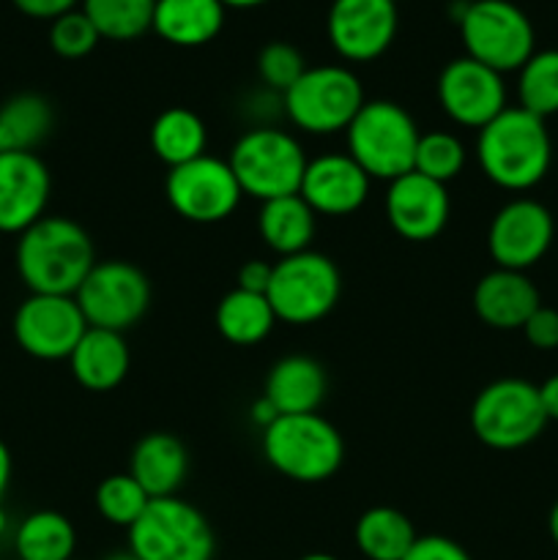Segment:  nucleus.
<instances>
[{"label": "nucleus", "mask_w": 558, "mask_h": 560, "mask_svg": "<svg viewBox=\"0 0 558 560\" xmlns=\"http://www.w3.org/2000/svg\"><path fill=\"white\" fill-rule=\"evenodd\" d=\"M16 271L31 293L74 295L96 266L91 235L69 217H42L16 238Z\"/></svg>", "instance_id": "obj_1"}, {"label": "nucleus", "mask_w": 558, "mask_h": 560, "mask_svg": "<svg viewBox=\"0 0 558 560\" xmlns=\"http://www.w3.org/2000/svg\"><path fill=\"white\" fill-rule=\"evenodd\" d=\"M476 159L481 173L501 189H534L553 162V142L545 120L523 107H507L479 129Z\"/></svg>", "instance_id": "obj_2"}, {"label": "nucleus", "mask_w": 558, "mask_h": 560, "mask_svg": "<svg viewBox=\"0 0 558 560\" xmlns=\"http://www.w3.org/2000/svg\"><path fill=\"white\" fill-rule=\"evenodd\" d=\"M263 457L284 479L321 485L342 468L345 441L321 413L279 416L263 430Z\"/></svg>", "instance_id": "obj_3"}, {"label": "nucleus", "mask_w": 558, "mask_h": 560, "mask_svg": "<svg viewBox=\"0 0 558 560\" xmlns=\"http://www.w3.org/2000/svg\"><path fill=\"white\" fill-rule=\"evenodd\" d=\"M306 153L290 131L277 126H255L230 148L228 164L244 197L268 202L299 195L306 170Z\"/></svg>", "instance_id": "obj_4"}, {"label": "nucleus", "mask_w": 558, "mask_h": 560, "mask_svg": "<svg viewBox=\"0 0 558 560\" xmlns=\"http://www.w3.org/2000/svg\"><path fill=\"white\" fill-rule=\"evenodd\" d=\"M348 135V156L364 170L370 178L392 184L399 175L414 170L419 129L405 107L388 98H372L356 113Z\"/></svg>", "instance_id": "obj_5"}, {"label": "nucleus", "mask_w": 558, "mask_h": 560, "mask_svg": "<svg viewBox=\"0 0 558 560\" xmlns=\"http://www.w3.org/2000/svg\"><path fill=\"white\" fill-rule=\"evenodd\" d=\"M342 277L332 257L321 252H299L274 262L266 299L277 320L288 326H312L337 306Z\"/></svg>", "instance_id": "obj_6"}, {"label": "nucleus", "mask_w": 558, "mask_h": 560, "mask_svg": "<svg viewBox=\"0 0 558 560\" xmlns=\"http://www.w3.org/2000/svg\"><path fill=\"white\" fill-rule=\"evenodd\" d=\"M457 25L465 55L498 74L520 71L536 52L534 25L512 0H468Z\"/></svg>", "instance_id": "obj_7"}, {"label": "nucleus", "mask_w": 558, "mask_h": 560, "mask_svg": "<svg viewBox=\"0 0 558 560\" xmlns=\"http://www.w3.org/2000/svg\"><path fill=\"white\" fill-rule=\"evenodd\" d=\"M129 550L140 560H211L217 536L206 514L189 501L151 498L129 528Z\"/></svg>", "instance_id": "obj_8"}, {"label": "nucleus", "mask_w": 558, "mask_h": 560, "mask_svg": "<svg viewBox=\"0 0 558 560\" xmlns=\"http://www.w3.org/2000/svg\"><path fill=\"white\" fill-rule=\"evenodd\" d=\"M547 424L539 386L520 377H501L476 394L470 405V430L496 452H514L542 435Z\"/></svg>", "instance_id": "obj_9"}, {"label": "nucleus", "mask_w": 558, "mask_h": 560, "mask_svg": "<svg viewBox=\"0 0 558 560\" xmlns=\"http://www.w3.org/2000/svg\"><path fill=\"white\" fill-rule=\"evenodd\" d=\"M361 80L345 66H315L282 93V109L295 129L306 135H337L364 107Z\"/></svg>", "instance_id": "obj_10"}, {"label": "nucleus", "mask_w": 558, "mask_h": 560, "mask_svg": "<svg viewBox=\"0 0 558 560\" xmlns=\"http://www.w3.org/2000/svg\"><path fill=\"white\" fill-rule=\"evenodd\" d=\"M74 301L88 328L124 334L146 317L151 306V282L131 262L104 260L91 268Z\"/></svg>", "instance_id": "obj_11"}, {"label": "nucleus", "mask_w": 558, "mask_h": 560, "mask_svg": "<svg viewBox=\"0 0 558 560\" xmlns=\"http://www.w3.org/2000/svg\"><path fill=\"white\" fill-rule=\"evenodd\" d=\"M164 191L173 211L195 224L224 222L233 217L244 197L228 159L208 156V153L170 170Z\"/></svg>", "instance_id": "obj_12"}, {"label": "nucleus", "mask_w": 558, "mask_h": 560, "mask_svg": "<svg viewBox=\"0 0 558 560\" xmlns=\"http://www.w3.org/2000/svg\"><path fill=\"white\" fill-rule=\"evenodd\" d=\"M85 331L88 323L74 295L31 293L14 315L16 345L42 361H69Z\"/></svg>", "instance_id": "obj_13"}, {"label": "nucleus", "mask_w": 558, "mask_h": 560, "mask_svg": "<svg viewBox=\"0 0 558 560\" xmlns=\"http://www.w3.org/2000/svg\"><path fill=\"white\" fill-rule=\"evenodd\" d=\"M438 102L454 124L465 129H485L507 109L503 74L468 55L449 60L438 77Z\"/></svg>", "instance_id": "obj_14"}, {"label": "nucleus", "mask_w": 558, "mask_h": 560, "mask_svg": "<svg viewBox=\"0 0 558 560\" xmlns=\"http://www.w3.org/2000/svg\"><path fill=\"white\" fill-rule=\"evenodd\" d=\"M553 235V213L531 197H518L492 217L487 230V252L498 268L525 271L547 255Z\"/></svg>", "instance_id": "obj_15"}, {"label": "nucleus", "mask_w": 558, "mask_h": 560, "mask_svg": "<svg viewBox=\"0 0 558 560\" xmlns=\"http://www.w3.org/2000/svg\"><path fill=\"white\" fill-rule=\"evenodd\" d=\"M328 42L339 58L370 63L397 36V3L392 0H334L328 9Z\"/></svg>", "instance_id": "obj_16"}, {"label": "nucleus", "mask_w": 558, "mask_h": 560, "mask_svg": "<svg viewBox=\"0 0 558 560\" xmlns=\"http://www.w3.org/2000/svg\"><path fill=\"white\" fill-rule=\"evenodd\" d=\"M452 200L446 186L419 173H405L388 184L386 219L394 233L414 244L438 238L449 224Z\"/></svg>", "instance_id": "obj_17"}, {"label": "nucleus", "mask_w": 558, "mask_h": 560, "mask_svg": "<svg viewBox=\"0 0 558 560\" xmlns=\"http://www.w3.org/2000/svg\"><path fill=\"white\" fill-rule=\"evenodd\" d=\"M53 178L36 153H0V233L20 235L47 217Z\"/></svg>", "instance_id": "obj_18"}, {"label": "nucleus", "mask_w": 558, "mask_h": 560, "mask_svg": "<svg viewBox=\"0 0 558 560\" xmlns=\"http://www.w3.org/2000/svg\"><path fill=\"white\" fill-rule=\"evenodd\" d=\"M370 180L348 153H323L306 162L299 195L315 213L348 217L367 202Z\"/></svg>", "instance_id": "obj_19"}, {"label": "nucleus", "mask_w": 558, "mask_h": 560, "mask_svg": "<svg viewBox=\"0 0 558 560\" xmlns=\"http://www.w3.org/2000/svg\"><path fill=\"white\" fill-rule=\"evenodd\" d=\"M539 306V290L525 277V271L496 268L485 273L474 288V312L485 326L498 328V331L523 328Z\"/></svg>", "instance_id": "obj_20"}, {"label": "nucleus", "mask_w": 558, "mask_h": 560, "mask_svg": "<svg viewBox=\"0 0 558 560\" xmlns=\"http://www.w3.org/2000/svg\"><path fill=\"white\" fill-rule=\"evenodd\" d=\"M328 392V377L321 361L312 355H284L271 366L263 397L279 416L317 413Z\"/></svg>", "instance_id": "obj_21"}, {"label": "nucleus", "mask_w": 558, "mask_h": 560, "mask_svg": "<svg viewBox=\"0 0 558 560\" xmlns=\"http://www.w3.org/2000/svg\"><path fill=\"white\" fill-rule=\"evenodd\" d=\"M129 364L131 355L124 334L104 331V328H88L74 353L69 355L74 381L96 394L118 388L129 375Z\"/></svg>", "instance_id": "obj_22"}, {"label": "nucleus", "mask_w": 558, "mask_h": 560, "mask_svg": "<svg viewBox=\"0 0 558 560\" xmlns=\"http://www.w3.org/2000/svg\"><path fill=\"white\" fill-rule=\"evenodd\" d=\"M129 474L148 492V498H170L181 490L189 474V454L170 432H151L140 438L131 452Z\"/></svg>", "instance_id": "obj_23"}, {"label": "nucleus", "mask_w": 558, "mask_h": 560, "mask_svg": "<svg viewBox=\"0 0 558 560\" xmlns=\"http://www.w3.org/2000/svg\"><path fill=\"white\" fill-rule=\"evenodd\" d=\"M224 25L219 0H156L151 31L173 47H202Z\"/></svg>", "instance_id": "obj_24"}, {"label": "nucleus", "mask_w": 558, "mask_h": 560, "mask_svg": "<svg viewBox=\"0 0 558 560\" xmlns=\"http://www.w3.org/2000/svg\"><path fill=\"white\" fill-rule=\"evenodd\" d=\"M315 217L317 213L306 206L301 195L277 197L260 206L257 230L268 249L277 252L279 257H290L310 249L315 238Z\"/></svg>", "instance_id": "obj_25"}, {"label": "nucleus", "mask_w": 558, "mask_h": 560, "mask_svg": "<svg viewBox=\"0 0 558 560\" xmlns=\"http://www.w3.org/2000/svg\"><path fill=\"white\" fill-rule=\"evenodd\" d=\"M55 124L53 104L38 93H16L0 104V153H36Z\"/></svg>", "instance_id": "obj_26"}, {"label": "nucleus", "mask_w": 558, "mask_h": 560, "mask_svg": "<svg viewBox=\"0 0 558 560\" xmlns=\"http://www.w3.org/2000/svg\"><path fill=\"white\" fill-rule=\"evenodd\" d=\"M359 552L367 560H403L416 545L414 523L392 506H372L359 517L353 530Z\"/></svg>", "instance_id": "obj_27"}, {"label": "nucleus", "mask_w": 558, "mask_h": 560, "mask_svg": "<svg viewBox=\"0 0 558 560\" xmlns=\"http://www.w3.org/2000/svg\"><path fill=\"white\" fill-rule=\"evenodd\" d=\"M208 131L200 115L186 107H167L151 126V148L170 170L206 153Z\"/></svg>", "instance_id": "obj_28"}, {"label": "nucleus", "mask_w": 558, "mask_h": 560, "mask_svg": "<svg viewBox=\"0 0 558 560\" xmlns=\"http://www.w3.org/2000/svg\"><path fill=\"white\" fill-rule=\"evenodd\" d=\"M217 320L219 334H222L228 342L241 345H257L271 334L277 315H274L271 304L263 293H249V290H230L217 306Z\"/></svg>", "instance_id": "obj_29"}, {"label": "nucleus", "mask_w": 558, "mask_h": 560, "mask_svg": "<svg viewBox=\"0 0 558 560\" xmlns=\"http://www.w3.org/2000/svg\"><path fill=\"white\" fill-rule=\"evenodd\" d=\"M74 545V525L58 512L27 514L14 534L20 560H71Z\"/></svg>", "instance_id": "obj_30"}, {"label": "nucleus", "mask_w": 558, "mask_h": 560, "mask_svg": "<svg viewBox=\"0 0 558 560\" xmlns=\"http://www.w3.org/2000/svg\"><path fill=\"white\" fill-rule=\"evenodd\" d=\"M156 0H82V11L109 42H131L151 31Z\"/></svg>", "instance_id": "obj_31"}, {"label": "nucleus", "mask_w": 558, "mask_h": 560, "mask_svg": "<svg viewBox=\"0 0 558 560\" xmlns=\"http://www.w3.org/2000/svg\"><path fill=\"white\" fill-rule=\"evenodd\" d=\"M518 107L542 120L558 113V49H542L525 60L518 80Z\"/></svg>", "instance_id": "obj_32"}, {"label": "nucleus", "mask_w": 558, "mask_h": 560, "mask_svg": "<svg viewBox=\"0 0 558 560\" xmlns=\"http://www.w3.org/2000/svg\"><path fill=\"white\" fill-rule=\"evenodd\" d=\"M151 503L148 492L131 474H113L96 487V509L107 523L129 530Z\"/></svg>", "instance_id": "obj_33"}, {"label": "nucleus", "mask_w": 558, "mask_h": 560, "mask_svg": "<svg viewBox=\"0 0 558 560\" xmlns=\"http://www.w3.org/2000/svg\"><path fill=\"white\" fill-rule=\"evenodd\" d=\"M465 167V145L452 131H430L419 137L414 156V173L446 186Z\"/></svg>", "instance_id": "obj_34"}, {"label": "nucleus", "mask_w": 558, "mask_h": 560, "mask_svg": "<svg viewBox=\"0 0 558 560\" xmlns=\"http://www.w3.org/2000/svg\"><path fill=\"white\" fill-rule=\"evenodd\" d=\"M310 69L299 47L288 42H271L257 55V74L271 93H288L304 71Z\"/></svg>", "instance_id": "obj_35"}, {"label": "nucleus", "mask_w": 558, "mask_h": 560, "mask_svg": "<svg viewBox=\"0 0 558 560\" xmlns=\"http://www.w3.org/2000/svg\"><path fill=\"white\" fill-rule=\"evenodd\" d=\"M98 42H102V36H98L96 25L88 20L82 9L58 16V20H53V27H49V47L60 58H85V55L96 49Z\"/></svg>", "instance_id": "obj_36"}, {"label": "nucleus", "mask_w": 558, "mask_h": 560, "mask_svg": "<svg viewBox=\"0 0 558 560\" xmlns=\"http://www.w3.org/2000/svg\"><path fill=\"white\" fill-rule=\"evenodd\" d=\"M525 339L536 350H556L558 348V312L550 306H539L523 326Z\"/></svg>", "instance_id": "obj_37"}, {"label": "nucleus", "mask_w": 558, "mask_h": 560, "mask_svg": "<svg viewBox=\"0 0 558 560\" xmlns=\"http://www.w3.org/2000/svg\"><path fill=\"white\" fill-rule=\"evenodd\" d=\"M403 560H474L463 545L446 536H419Z\"/></svg>", "instance_id": "obj_38"}, {"label": "nucleus", "mask_w": 558, "mask_h": 560, "mask_svg": "<svg viewBox=\"0 0 558 560\" xmlns=\"http://www.w3.org/2000/svg\"><path fill=\"white\" fill-rule=\"evenodd\" d=\"M11 3L33 20H58L77 9V0H11Z\"/></svg>", "instance_id": "obj_39"}, {"label": "nucleus", "mask_w": 558, "mask_h": 560, "mask_svg": "<svg viewBox=\"0 0 558 560\" xmlns=\"http://www.w3.org/2000/svg\"><path fill=\"white\" fill-rule=\"evenodd\" d=\"M274 266L263 260H249L239 268V288L249 290V293H263L266 295L268 282H271Z\"/></svg>", "instance_id": "obj_40"}, {"label": "nucleus", "mask_w": 558, "mask_h": 560, "mask_svg": "<svg viewBox=\"0 0 558 560\" xmlns=\"http://www.w3.org/2000/svg\"><path fill=\"white\" fill-rule=\"evenodd\" d=\"M539 399L542 408H545L547 421H558V375L547 377L539 386Z\"/></svg>", "instance_id": "obj_41"}, {"label": "nucleus", "mask_w": 558, "mask_h": 560, "mask_svg": "<svg viewBox=\"0 0 558 560\" xmlns=\"http://www.w3.org/2000/svg\"><path fill=\"white\" fill-rule=\"evenodd\" d=\"M249 419L255 421V424L260 427V430H266V427H271L274 421L279 419V410L274 408V405L268 402L266 397H260V399H257V402H252V408H249Z\"/></svg>", "instance_id": "obj_42"}, {"label": "nucleus", "mask_w": 558, "mask_h": 560, "mask_svg": "<svg viewBox=\"0 0 558 560\" xmlns=\"http://www.w3.org/2000/svg\"><path fill=\"white\" fill-rule=\"evenodd\" d=\"M11 485V452L3 441H0V506H3V498L9 492Z\"/></svg>", "instance_id": "obj_43"}, {"label": "nucleus", "mask_w": 558, "mask_h": 560, "mask_svg": "<svg viewBox=\"0 0 558 560\" xmlns=\"http://www.w3.org/2000/svg\"><path fill=\"white\" fill-rule=\"evenodd\" d=\"M224 9H255V5L268 3V0H219Z\"/></svg>", "instance_id": "obj_44"}, {"label": "nucleus", "mask_w": 558, "mask_h": 560, "mask_svg": "<svg viewBox=\"0 0 558 560\" xmlns=\"http://www.w3.org/2000/svg\"><path fill=\"white\" fill-rule=\"evenodd\" d=\"M547 528H550L553 541H556V547H558V501H556V506L550 509V520H547Z\"/></svg>", "instance_id": "obj_45"}, {"label": "nucleus", "mask_w": 558, "mask_h": 560, "mask_svg": "<svg viewBox=\"0 0 558 560\" xmlns=\"http://www.w3.org/2000/svg\"><path fill=\"white\" fill-rule=\"evenodd\" d=\"M299 560H339V558L328 556V552H310V556H304V558H299Z\"/></svg>", "instance_id": "obj_46"}, {"label": "nucleus", "mask_w": 558, "mask_h": 560, "mask_svg": "<svg viewBox=\"0 0 558 560\" xmlns=\"http://www.w3.org/2000/svg\"><path fill=\"white\" fill-rule=\"evenodd\" d=\"M107 560H140V558H137L131 550H126V552H115V556H109Z\"/></svg>", "instance_id": "obj_47"}, {"label": "nucleus", "mask_w": 558, "mask_h": 560, "mask_svg": "<svg viewBox=\"0 0 558 560\" xmlns=\"http://www.w3.org/2000/svg\"><path fill=\"white\" fill-rule=\"evenodd\" d=\"M5 528H9V517H5L3 506H0V536H3V534H5Z\"/></svg>", "instance_id": "obj_48"}, {"label": "nucleus", "mask_w": 558, "mask_h": 560, "mask_svg": "<svg viewBox=\"0 0 558 560\" xmlns=\"http://www.w3.org/2000/svg\"><path fill=\"white\" fill-rule=\"evenodd\" d=\"M392 3H397V0H392Z\"/></svg>", "instance_id": "obj_49"}, {"label": "nucleus", "mask_w": 558, "mask_h": 560, "mask_svg": "<svg viewBox=\"0 0 558 560\" xmlns=\"http://www.w3.org/2000/svg\"><path fill=\"white\" fill-rule=\"evenodd\" d=\"M71 560H74V558H71Z\"/></svg>", "instance_id": "obj_50"}]
</instances>
